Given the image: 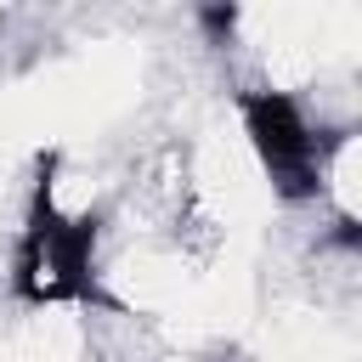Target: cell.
Masks as SVG:
<instances>
[{"label": "cell", "instance_id": "cell-1", "mask_svg": "<svg viewBox=\"0 0 362 362\" xmlns=\"http://www.w3.org/2000/svg\"><path fill=\"white\" fill-rule=\"evenodd\" d=\"M238 113H243V136H249L260 170L272 175V192L283 204H317V192H322V147H328L334 124L311 119L300 96L272 90V85L238 90Z\"/></svg>", "mask_w": 362, "mask_h": 362}]
</instances>
